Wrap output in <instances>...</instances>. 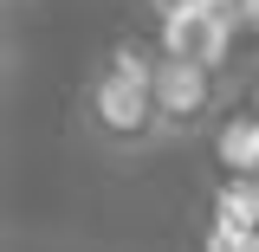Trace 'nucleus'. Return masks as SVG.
Returning a JSON list of instances; mask_svg holds the SVG:
<instances>
[{
    "label": "nucleus",
    "mask_w": 259,
    "mask_h": 252,
    "mask_svg": "<svg viewBox=\"0 0 259 252\" xmlns=\"http://www.w3.org/2000/svg\"><path fill=\"white\" fill-rule=\"evenodd\" d=\"M240 20H259V0H240Z\"/></svg>",
    "instance_id": "obj_3"
},
{
    "label": "nucleus",
    "mask_w": 259,
    "mask_h": 252,
    "mask_svg": "<svg viewBox=\"0 0 259 252\" xmlns=\"http://www.w3.org/2000/svg\"><path fill=\"white\" fill-rule=\"evenodd\" d=\"M7 7H32V0H7Z\"/></svg>",
    "instance_id": "obj_4"
},
{
    "label": "nucleus",
    "mask_w": 259,
    "mask_h": 252,
    "mask_svg": "<svg viewBox=\"0 0 259 252\" xmlns=\"http://www.w3.org/2000/svg\"><path fill=\"white\" fill-rule=\"evenodd\" d=\"M156 104H162V136H168V142H188V136H201V129H214V117L227 110L221 65L188 59V52H162Z\"/></svg>",
    "instance_id": "obj_2"
},
{
    "label": "nucleus",
    "mask_w": 259,
    "mask_h": 252,
    "mask_svg": "<svg viewBox=\"0 0 259 252\" xmlns=\"http://www.w3.org/2000/svg\"><path fill=\"white\" fill-rule=\"evenodd\" d=\"M78 123L91 136L97 149H110V156H149L162 136V104H156V78H136V71H117V65L104 59L84 78V91H78Z\"/></svg>",
    "instance_id": "obj_1"
}]
</instances>
